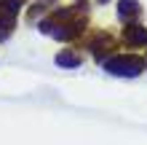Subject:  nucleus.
<instances>
[{
    "label": "nucleus",
    "mask_w": 147,
    "mask_h": 145,
    "mask_svg": "<svg viewBox=\"0 0 147 145\" xmlns=\"http://www.w3.org/2000/svg\"><path fill=\"white\" fill-rule=\"evenodd\" d=\"M40 32H46V35L56 38V40H75L83 35L86 30V5H70V8H62V11L51 14L48 19H43L40 24Z\"/></svg>",
    "instance_id": "obj_1"
},
{
    "label": "nucleus",
    "mask_w": 147,
    "mask_h": 145,
    "mask_svg": "<svg viewBox=\"0 0 147 145\" xmlns=\"http://www.w3.org/2000/svg\"><path fill=\"white\" fill-rule=\"evenodd\" d=\"M102 67L110 73V75H118V78H136V75L144 73L147 62L136 54H115L102 62Z\"/></svg>",
    "instance_id": "obj_2"
},
{
    "label": "nucleus",
    "mask_w": 147,
    "mask_h": 145,
    "mask_svg": "<svg viewBox=\"0 0 147 145\" xmlns=\"http://www.w3.org/2000/svg\"><path fill=\"white\" fill-rule=\"evenodd\" d=\"M22 5H24V0H0V43L11 38Z\"/></svg>",
    "instance_id": "obj_3"
},
{
    "label": "nucleus",
    "mask_w": 147,
    "mask_h": 145,
    "mask_svg": "<svg viewBox=\"0 0 147 145\" xmlns=\"http://www.w3.org/2000/svg\"><path fill=\"white\" fill-rule=\"evenodd\" d=\"M86 46H88V51L94 54V59H96V62L102 65L105 59H110V57H112L115 40H112V35H110V32L99 30V32H94V35H88V38H86Z\"/></svg>",
    "instance_id": "obj_4"
},
{
    "label": "nucleus",
    "mask_w": 147,
    "mask_h": 145,
    "mask_svg": "<svg viewBox=\"0 0 147 145\" xmlns=\"http://www.w3.org/2000/svg\"><path fill=\"white\" fill-rule=\"evenodd\" d=\"M123 43L131 46V48H144L147 46V27L139 22L123 24Z\"/></svg>",
    "instance_id": "obj_5"
},
{
    "label": "nucleus",
    "mask_w": 147,
    "mask_h": 145,
    "mask_svg": "<svg viewBox=\"0 0 147 145\" xmlns=\"http://www.w3.org/2000/svg\"><path fill=\"white\" fill-rule=\"evenodd\" d=\"M142 16V5L136 3V0H118V19L131 24Z\"/></svg>",
    "instance_id": "obj_6"
},
{
    "label": "nucleus",
    "mask_w": 147,
    "mask_h": 145,
    "mask_svg": "<svg viewBox=\"0 0 147 145\" xmlns=\"http://www.w3.org/2000/svg\"><path fill=\"white\" fill-rule=\"evenodd\" d=\"M54 62L59 67H64V70H75V67L83 65V54H80V51H75V48H62L54 57Z\"/></svg>",
    "instance_id": "obj_7"
},
{
    "label": "nucleus",
    "mask_w": 147,
    "mask_h": 145,
    "mask_svg": "<svg viewBox=\"0 0 147 145\" xmlns=\"http://www.w3.org/2000/svg\"><path fill=\"white\" fill-rule=\"evenodd\" d=\"M96 3H107V0H96Z\"/></svg>",
    "instance_id": "obj_8"
},
{
    "label": "nucleus",
    "mask_w": 147,
    "mask_h": 145,
    "mask_svg": "<svg viewBox=\"0 0 147 145\" xmlns=\"http://www.w3.org/2000/svg\"><path fill=\"white\" fill-rule=\"evenodd\" d=\"M51 3H54V0H51Z\"/></svg>",
    "instance_id": "obj_9"
}]
</instances>
